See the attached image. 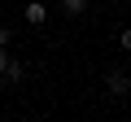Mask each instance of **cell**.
Here are the masks:
<instances>
[{
    "label": "cell",
    "instance_id": "52a82bcc",
    "mask_svg": "<svg viewBox=\"0 0 131 122\" xmlns=\"http://www.w3.org/2000/svg\"><path fill=\"white\" fill-rule=\"evenodd\" d=\"M5 66H9V52L0 48V79H5Z\"/></svg>",
    "mask_w": 131,
    "mask_h": 122
},
{
    "label": "cell",
    "instance_id": "5b68a950",
    "mask_svg": "<svg viewBox=\"0 0 131 122\" xmlns=\"http://www.w3.org/2000/svg\"><path fill=\"white\" fill-rule=\"evenodd\" d=\"M9 44H13V31H9V26H0V48H9Z\"/></svg>",
    "mask_w": 131,
    "mask_h": 122
},
{
    "label": "cell",
    "instance_id": "8992f818",
    "mask_svg": "<svg viewBox=\"0 0 131 122\" xmlns=\"http://www.w3.org/2000/svg\"><path fill=\"white\" fill-rule=\"evenodd\" d=\"M118 44H122V48H127V52H131V26H127V31H122V35H118Z\"/></svg>",
    "mask_w": 131,
    "mask_h": 122
},
{
    "label": "cell",
    "instance_id": "7a4b0ae2",
    "mask_svg": "<svg viewBox=\"0 0 131 122\" xmlns=\"http://www.w3.org/2000/svg\"><path fill=\"white\" fill-rule=\"evenodd\" d=\"M109 92H114V96H127V92H131V79H127L122 70H114V74H109Z\"/></svg>",
    "mask_w": 131,
    "mask_h": 122
},
{
    "label": "cell",
    "instance_id": "6da1fadb",
    "mask_svg": "<svg viewBox=\"0 0 131 122\" xmlns=\"http://www.w3.org/2000/svg\"><path fill=\"white\" fill-rule=\"evenodd\" d=\"M26 22H31V26H44V22H48V9L39 5V0H31V5H26Z\"/></svg>",
    "mask_w": 131,
    "mask_h": 122
},
{
    "label": "cell",
    "instance_id": "277c9868",
    "mask_svg": "<svg viewBox=\"0 0 131 122\" xmlns=\"http://www.w3.org/2000/svg\"><path fill=\"white\" fill-rule=\"evenodd\" d=\"M22 74H26V70H22V66H18V61L9 57V66H5V79H9V83H22Z\"/></svg>",
    "mask_w": 131,
    "mask_h": 122
},
{
    "label": "cell",
    "instance_id": "3957f363",
    "mask_svg": "<svg viewBox=\"0 0 131 122\" xmlns=\"http://www.w3.org/2000/svg\"><path fill=\"white\" fill-rule=\"evenodd\" d=\"M61 13L66 18H83L88 13V0H61Z\"/></svg>",
    "mask_w": 131,
    "mask_h": 122
}]
</instances>
